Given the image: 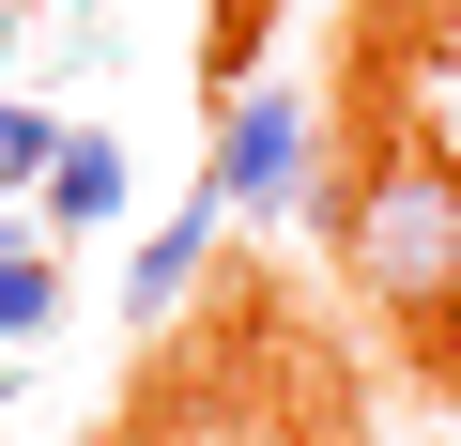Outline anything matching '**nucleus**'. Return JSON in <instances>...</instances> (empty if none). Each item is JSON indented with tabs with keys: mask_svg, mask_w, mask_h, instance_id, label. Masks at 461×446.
I'll return each instance as SVG.
<instances>
[{
	"mask_svg": "<svg viewBox=\"0 0 461 446\" xmlns=\"http://www.w3.org/2000/svg\"><path fill=\"white\" fill-rule=\"evenodd\" d=\"M123 185H139V169H123V139H108V123H62V154L32 169V232H47V247L108 232V215H123Z\"/></svg>",
	"mask_w": 461,
	"mask_h": 446,
	"instance_id": "3",
	"label": "nucleus"
},
{
	"mask_svg": "<svg viewBox=\"0 0 461 446\" xmlns=\"http://www.w3.org/2000/svg\"><path fill=\"white\" fill-rule=\"evenodd\" d=\"M339 278L384 308V323H415V339H446V308H461V154H430V139H384L354 185H339Z\"/></svg>",
	"mask_w": 461,
	"mask_h": 446,
	"instance_id": "1",
	"label": "nucleus"
},
{
	"mask_svg": "<svg viewBox=\"0 0 461 446\" xmlns=\"http://www.w3.org/2000/svg\"><path fill=\"white\" fill-rule=\"evenodd\" d=\"M16 16H32V0H16Z\"/></svg>",
	"mask_w": 461,
	"mask_h": 446,
	"instance_id": "10",
	"label": "nucleus"
},
{
	"mask_svg": "<svg viewBox=\"0 0 461 446\" xmlns=\"http://www.w3.org/2000/svg\"><path fill=\"white\" fill-rule=\"evenodd\" d=\"M47 154H62V108H0V185H32Z\"/></svg>",
	"mask_w": 461,
	"mask_h": 446,
	"instance_id": "6",
	"label": "nucleus"
},
{
	"mask_svg": "<svg viewBox=\"0 0 461 446\" xmlns=\"http://www.w3.org/2000/svg\"><path fill=\"white\" fill-rule=\"evenodd\" d=\"M339 154L308 139V93H277V77H247L215 108V200L230 215H308V232H339Z\"/></svg>",
	"mask_w": 461,
	"mask_h": 446,
	"instance_id": "2",
	"label": "nucleus"
},
{
	"mask_svg": "<svg viewBox=\"0 0 461 446\" xmlns=\"http://www.w3.org/2000/svg\"><path fill=\"white\" fill-rule=\"evenodd\" d=\"M430 47H461V0H430Z\"/></svg>",
	"mask_w": 461,
	"mask_h": 446,
	"instance_id": "7",
	"label": "nucleus"
},
{
	"mask_svg": "<svg viewBox=\"0 0 461 446\" xmlns=\"http://www.w3.org/2000/svg\"><path fill=\"white\" fill-rule=\"evenodd\" d=\"M0 32H16V0H0Z\"/></svg>",
	"mask_w": 461,
	"mask_h": 446,
	"instance_id": "9",
	"label": "nucleus"
},
{
	"mask_svg": "<svg viewBox=\"0 0 461 446\" xmlns=\"http://www.w3.org/2000/svg\"><path fill=\"white\" fill-rule=\"evenodd\" d=\"M215 215H230V200H215V185H200V200H185V215H169V232H154V247H139V262H123V323H169V308H185V293H200V262H215Z\"/></svg>",
	"mask_w": 461,
	"mask_h": 446,
	"instance_id": "4",
	"label": "nucleus"
},
{
	"mask_svg": "<svg viewBox=\"0 0 461 446\" xmlns=\"http://www.w3.org/2000/svg\"><path fill=\"white\" fill-rule=\"evenodd\" d=\"M446 369H461V308H446Z\"/></svg>",
	"mask_w": 461,
	"mask_h": 446,
	"instance_id": "8",
	"label": "nucleus"
},
{
	"mask_svg": "<svg viewBox=\"0 0 461 446\" xmlns=\"http://www.w3.org/2000/svg\"><path fill=\"white\" fill-rule=\"evenodd\" d=\"M62 323V262L47 247H0V339H47Z\"/></svg>",
	"mask_w": 461,
	"mask_h": 446,
	"instance_id": "5",
	"label": "nucleus"
}]
</instances>
